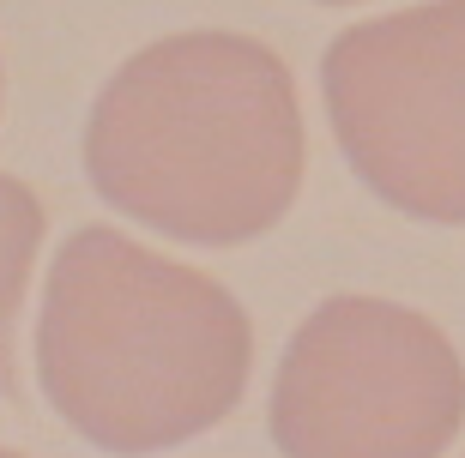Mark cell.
<instances>
[{
	"label": "cell",
	"instance_id": "obj_5",
	"mask_svg": "<svg viewBox=\"0 0 465 458\" xmlns=\"http://www.w3.org/2000/svg\"><path fill=\"white\" fill-rule=\"evenodd\" d=\"M36 248H43V200L18 175H0V398L18 392L13 332H18V307H25Z\"/></svg>",
	"mask_w": 465,
	"mask_h": 458
},
{
	"label": "cell",
	"instance_id": "obj_7",
	"mask_svg": "<svg viewBox=\"0 0 465 458\" xmlns=\"http://www.w3.org/2000/svg\"><path fill=\"white\" fill-rule=\"evenodd\" d=\"M0 458H25V453H6V446H0Z\"/></svg>",
	"mask_w": 465,
	"mask_h": 458
},
{
	"label": "cell",
	"instance_id": "obj_2",
	"mask_svg": "<svg viewBox=\"0 0 465 458\" xmlns=\"http://www.w3.org/2000/svg\"><path fill=\"white\" fill-rule=\"evenodd\" d=\"M254 326L218 278L91 223L61 241L36 374L73 434L121 458L206 434L242 404Z\"/></svg>",
	"mask_w": 465,
	"mask_h": 458
},
{
	"label": "cell",
	"instance_id": "obj_1",
	"mask_svg": "<svg viewBox=\"0 0 465 458\" xmlns=\"http://www.w3.org/2000/svg\"><path fill=\"white\" fill-rule=\"evenodd\" d=\"M302 163L296 79L242 31H182L127 54L85 121L91 187L193 248L266 236L296 205Z\"/></svg>",
	"mask_w": 465,
	"mask_h": 458
},
{
	"label": "cell",
	"instance_id": "obj_6",
	"mask_svg": "<svg viewBox=\"0 0 465 458\" xmlns=\"http://www.w3.org/2000/svg\"><path fill=\"white\" fill-rule=\"evenodd\" d=\"M321 6H351V0H321Z\"/></svg>",
	"mask_w": 465,
	"mask_h": 458
},
{
	"label": "cell",
	"instance_id": "obj_3",
	"mask_svg": "<svg viewBox=\"0 0 465 458\" xmlns=\"http://www.w3.org/2000/svg\"><path fill=\"white\" fill-rule=\"evenodd\" d=\"M465 423V362L417 307L327 296L284 344L272 441L284 458H441Z\"/></svg>",
	"mask_w": 465,
	"mask_h": 458
},
{
	"label": "cell",
	"instance_id": "obj_4",
	"mask_svg": "<svg viewBox=\"0 0 465 458\" xmlns=\"http://www.w3.org/2000/svg\"><path fill=\"white\" fill-rule=\"evenodd\" d=\"M321 91L339 151L375 200L423 223H465V0L339 31Z\"/></svg>",
	"mask_w": 465,
	"mask_h": 458
},
{
	"label": "cell",
	"instance_id": "obj_8",
	"mask_svg": "<svg viewBox=\"0 0 465 458\" xmlns=\"http://www.w3.org/2000/svg\"><path fill=\"white\" fill-rule=\"evenodd\" d=\"M0 85H6V79H0Z\"/></svg>",
	"mask_w": 465,
	"mask_h": 458
}]
</instances>
